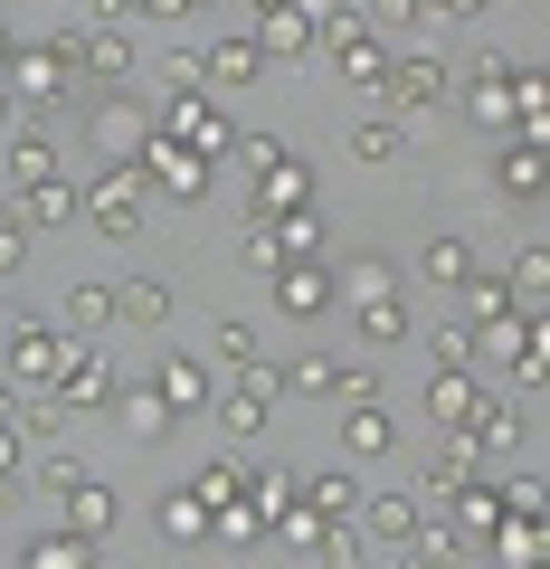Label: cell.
<instances>
[{
	"label": "cell",
	"instance_id": "19",
	"mask_svg": "<svg viewBox=\"0 0 550 569\" xmlns=\"http://www.w3.org/2000/svg\"><path fill=\"white\" fill-rule=\"evenodd\" d=\"M456 550H466V531L447 512H418V531L399 541V569H456Z\"/></svg>",
	"mask_w": 550,
	"mask_h": 569
},
{
	"label": "cell",
	"instance_id": "16",
	"mask_svg": "<svg viewBox=\"0 0 550 569\" xmlns=\"http://www.w3.org/2000/svg\"><path fill=\"white\" fill-rule=\"evenodd\" d=\"M493 190L503 200H541L550 190V142H503L493 152Z\"/></svg>",
	"mask_w": 550,
	"mask_h": 569
},
{
	"label": "cell",
	"instance_id": "33",
	"mask_svg": "<svg viewBox=\"0 0 550 569\" xmlns=\"http://www.w3.org/2000/svg\"><path fill=\"white\" fill-rule=\"evenodd\" d=\"M10 181H20V190L58 181V142H48V133H10Z\"/></svg>",
	"mask_w": 550,
	"mask_h": 569
},
{
	"label": "cell",
	"instance_id": "4",
	"mask_svg": "<svg viewBox=\"0 0 550 569\" xmlns=\"http://www.w3.org/2000/svg\"><path fill=\"white\" fill-rule=\"evenodd\" d=\"M86 219H96L104 238H143V219H152V181H143L133 162H114L96 190H86Z\"/></svg>",
	"mask_w": 550,
	"mask_h": 569
},
{
	"label": "cell",
	"instance_id": "39",
	"mask_svg": "<svg viewBox=\"0 0 550 569\" xmlns=\"http://www.w3.org/2000/svg\"><path fill=\"white\" fill-rule=\"evenodd\" d=\"M190 493H200L209 512H219V503H238V493H247V466H238V456H209V466H200V485H190Z\"/></svg>",
	"mask_w": 550,
	"mask_h": 569
},
{
	"label": "cell",
	"instance_id": "3",
	"mask_svg": "<svg viewBox=\"0 0 550 569\" xmlns=\"http://www.w3.org/2000/svg\"><path fill=\"white\" fill-rule=\"evenodd\" d=\"M67 77H77V29H58V39H39V48H20V58H10V96L20 104H58L67 96Z\"/></svg>",
	"mask_w": 550,
	"mask_h": 569
},
{
	"label": "cell",
	"instance_id": "24",
	"mask_svg": "<svg viewBox=\"0 0 550 569\" xmlns=\"http://www.w3.org/2000/svg\"><path fill=\"white\" fill-rule=\"evenodd\" d=\"M152 389L171 399V418H190V408H209V361H190V351H171V361L152 370Z\"/></svg>",
	"mask_w": 550,
	"mask_h": 569
},
{
	"label": "cell",
	"instance_id": "27",
	"mask_svg": "<svg viewBox=\"0 0 550 569\" xmlns=\"http://www.w3.org/2000/svg\"><path fill=\"white\" fill-rule=\"evenodd\" d=\"M408 152V123L399 114H380V104H370L361 123H351V162H399Z\"/></svg>",
	"mask_w": 550,
	"mask_h": 569
},
{
	"label": "cell",
	"instance_id": "7",
	"mask_svg": "<svg viewBox=\"0 0 550 569\" xmlns=\"http://www.w3.org/2000/svg\"><path fill=\"white\" fill-rule=\"evenodd\" d=\"M58 370H67V332H48L39 313L10 323V380L20 389H58Z\"/></svg>",
	"mask_w": 550,
	"mask_h": 569
},
{
	"label": "cell",
	"instance_id": "28",
	"mask_svg": "<svg viewBox=\"0 0 550 569\" xmlns=\"http://www.w3.org/2000/svg\"><path fill=\"white\" fill-rule=\"evenodd\" d=\"M162 313H171V284H162V276H123V284H114V323L143 332V323H162Z\"/></svg>",
	"mask_w": 550,
	"mask_h": 569
},
{
	"label": "cell",
	"instance_id": "44",
	"mask_svg": "<svg viewBox=\"0 0 550 569\" xmlns=\"http://www.w3.org/2000/svg\"><path fill=\"white\" fill-rule=\"evenodd\" d=\"M428 351H437V370H466V361H474V323H437Z\"/></svg>",
	"mask_w": 550,
	"mask_h": 569
},
{
	"label": "cell",
	"instance_id": "6",
	"mask_svg": "<svg viewBox=\"0 0 550 569\" xmlns=\"http://www.w3.org/2000/svg\"><path fill=\"white\" fill-rule=\"evenodd\" d=\"M286 399V361H247L238 370V389L219 399V427L228 437H266V408Z\"/></svg>",
	"mask_w": 550,
	"mask_h": 569
},
{
	"label": "cell",
	"instance_id": "46",
	"mask_svg": "<svg viewBox=\"0 0 550 569\" xmlns=\"http://www.w3.org/2000/svg\"><path fill=\"white\" fill-rule=\"evenodd\" d=\"M104 20H133V10H143V20H190V0H96Z\"/></svg>",
	"mask_w": 550,
	"mask_h": 569
},
{
	"label": "cell",
	"instance_id": "23",
	"mask_svg": "<svg viewBox=\"0 0 550 569\" xmlns=\"http://www.w3.org/2000/svg\"><path fill=\"white\" fill-rule=\"evenodd\" d=\"M77 67H86V77H133V39H123L114 20L77 29Z\"/></svg>",
	"mask_w": 550,
	"mask_h": 569
},
{
	"label": "cell",
	"instance_id": "45",
	"mask_svg": "<svg viewBox=\"0 0 550 569\" xmlns=\"http://www.w3.org/2000/svg\"><path fill=\"white\" fill-rule=\"evenodd\" d=\"M342 284H351V295H399V266H389V257H361Z\"/></svg>",
	"mask_w": 550,
	"mask_h": 569
},
{
	"label": "cell",
	"instance_id": "53",
	"mask_svg": "<svg viewBox=\"0 0 550 569\" xmlns=\"http://www.w3.org/2000/svg\"><path fill=\"white\" fill-rule=\"evenodd\" d=\"M10 58H20V39H10V29H0V77H10Z\"/></svg>",
	"mask_w": 550,
	"mask_h": 569
},
{
	"label": "cell",
	"instance_id": "37",
	"mask_svg": "<svg viewBox=\"0 0 550 569\" xmlns=\"http://www.w3.org/2000/svg\"><path fill=\"white\" fill-rule=\"evenodd\" d=\"M503 284H512V305H531V313H541V305H550V247H522V266H512Z\"/></svg>",
	"mask_w": 550,
	"mask_h": 569
},
{
	"label": "cell",
	"instance_id": "22",
	"mask_svg": "<svg viewBox=\"0 0 550 569\" xmlns=\"http://www.w3.org/2000/svg\"><path fill=\"white\" fill-rule=\"evenodd\" d=\"M266 77V48L257 39H219V48H200V86L219 96V86H257Z\"/></svg>",
	"mask_w": 550,
	"mask_h": 569
},
{
	"label": "cell",
	"instance_id": "52",
	"mask_svg": "<svg viewBox=\"0 0 550 569\" xmlns=\"http://www.w3.org/2000/svg\"><path fill=\"white\" fill-rule=\"evenodd\" d=\"M294 10H304L313 29H323V20H342V0H294Z\"/></svg>",
	"mask_w": 550,
	"mask_h": 569
},
{
	"label": "cell",
	"instance_id": "18",
	"mask_svg": "<svg viewBox=\"0 0 550 569\" xmlns=\"http://www.w3.org/2000/svg\"><path fill=\"white\" fill-rule=\"evenodd\" d=\"M351 531H361V541H389V550H399L408 531H418V493H370V503H351Z\"/></svg>",
	"mask_w": 550,
	"mask_h": 569
},
{
	"label": "cell",
	"instance_id": "51",
	"mask_svg": "<svg viewBox=\"0 0 550 569\" xmlns=\"http://www.w3.org/2000/svg\"><path fill=\"white\" fill-rule=\"evenodd\" d=\"M219 351H228V370H247V361H257V332H247V323H219Z\"/></svg>",
	"mask_w": 550,
	"mask_h": 569
},
{
	"label": "cell",
	"instance_id": "15",
	"mask_svg": "<svg viewBox=\"0 0 550 569\" xmlns=\"http://www.w3.org/2000/svg\"><path fill=\"white\" fill-rule=\"evenodd\" d=\"M399 114H428V104H447V67L437 58H389V86H380Z\"/></svg>",
	"mask_w": 550,
	"mask_h": 569
},
{
	"label": "cell",
	"instance_id": "14",
	"mask_svg": "<svg viewBox=\"0 0 550 569\" xmlns=\"http://www.w3.org/2000/svg\"><path fill=\"white\" fill-rule=\"evenodd\" d=\"M389 58H399V48H389L380 29H332V67H342L351 86H370V96L389 86Z\"/></svg>",
	"mask_w": 550,
	"mask_h": 569
},
{
	"label": "cell",
	"instance_id": "10",
	"mask_svg": "<svg viewBox=\"0 0 550 569\" xmlns=\"http://www.w3.org/2000/svg\"><path fill=\"white\" fill-rule=\"evenodd\" d=\"M466 114H474V123H493V133H512V48H484V58H474Z\"/></svg>",
	"mask_w": 550,
	"mask_h": 569
},
{
	"label": "cell",
	"instance_id": "34",
	"mask_svg": "<svg viewBox=\"0 0 550 569\" xmlns=\"http://www.w3.org/2000/svg\"><path fill=\"white\" fill-rule=\"evenodd\" d=\"M114 399H123V418H133L143 447H162V437H171V399H162V389H114Z\"/></svg>",
	"mask_w": 550,
	"mask_h": 569
},
{
	"label": "cell",
	"instance_id": "42",
	"mask_svg": "<svg viewBox=\"0 0 550 569\" xmlns=\"http://www.w3.org/2000/svg\"><path fill=\"white\" fill-rule=\"evenodd\" d=\"M276 247H286V266H294V257H323V219H313V209L276 219Z\"/></svg>",
	"mask_w": 550,
	"mask_h": 569
},
{
	"label": "cell",
	"instance_id": "48",
	"mask_svg": "<svg viewBox=\"0 0 550 569\" xmlns=\"http://www.w3.org/2000/svg\"><path fill=\"white\" fill-rule=\"evenodd\" d=\"M313 550H323V569H361V531H351V522H332Z\"/></svg>",
	"mask_w": 550,
	"mask_h": 569
},
{
	"label": "cell",
	"instance_id": "5",
	"mask_svg": "<svg viewBox=\"0 0 550 569\" xmlns=\"http://www.w3.org/2000/svg\"><path fill=\"white\" fill-rule=\"evenodd\" d=\"M133 171H143V181L162 190V200H209V171H219V162H200L190 142H171L162 123H152V142L133 152Z\"/></svg>",
	"mask_w": 550,
	"mask_h": 569
},
{
	"label": "cell",
	"instance_id": "9",
	"mask_svg": "<svg viewBox=\"0 0 550 569\" xmlns=\"http://www.w3.org/2000/svg\"><path fill=\"white\" fill-rule=\"evenodd\" d=\"M286 389L294 399H370V370L332 361V351H304V361H286Z\"/></svg>",
	"mask_w": 550,
	"mask_h": 569
},
{
	"label": "cell",
	"instance_id": "36",
	"mask_svg": "<svg viewBox=\"0 0 550 569\" xmlns=\"http://www.w3.org/2000/svg\"><path fill=\"white\" fill-rule=\"evenodd\" d=\"M503 313H512V284H503V276H484V266H474V276H466V323L484 332V323H503Z\"/></svg>",
	"mask_w": 550,
	"mask_h": 569
},
{
	"label": "cell",
	"instance_id": "35",
	"mask_svg": "<svg viewBox=\"0 0 550 569\" xmlns=\"http://www.w3.org/2000/svg\"><path fill=\"white\" fill-rule=\"evenodd\" d=\"M294 503H304L313 522H351V503H361V493H351L342 475H313V485H294Z\"/></svg>",
	"mask_w": 550,
	"mask_h": 569
},
{
	"label": "cell",
	"instance_id": "41",
	"mask_svg": "<svg viewBox=\"0 0 550 569\" xmlns=\"http://www.w3.org/2000/svg\"><path fill=\"white\" fill-rule=\"evenodd\" d=\"M67 323H77V332H104V323H114V284H77V295H67Z\"/></svg>",
	"mask_w": 550,
	"mask_h": 569
},
{
	"label": "cell",
	"instance_id": "11",
	"mask_svg": "<svg viewBox=\"0 0 550 569\" xmlns=\"http://www.w3.org/2000/svg\"><path fill=\"white\" fill-rule=\"evenodd\" d=\"M257 48H266V58H294V67H304L313 48H323V29H313L294 0H257Z\"/></svg>",
	"mask_w": 550,
	"mask_h": 569
},
{
	"label": "cell",
	"instance_id": "25",
	"mask_svg": "<svg viewBox=\"0 0 550 569\" xmlns=\"http://www.w3.org/2000/svg\"><path fill=\"white\" fill-rule=\"evenodd\" d=\"M474 408H484V389H474L466 370H437V380H428V418L447 427V437H456V427H474Z\"/></svg>",
	"mask_w": 550,
	"mask_h": 569
},
{
	"label": "cell",
	"instance_id": "21",
	"mask_svg": "<svg viewBox=\"0 0 550 569\" xmlns=\"http://www.w3.org/2000/svg\"><path fill=\"white\" fill-rule=\"evenodd\" d=\"M484 541L503 550V569H550V531H541V512H503Z\"/></svg>",
	"mask_w": 550,
	"mask_h": 569
},
{
	"label": "cell",
	"instance_id": "32",
	"mask_svg": "<svg viewBox=\"0 0 550 569\" xmlns=\"http://www.w3.org/2000/svg\"><path fill=\"white\" fill-rule=\"evenodd\" d=\"M20 569H96V541H77V531H39V541L20 550Z\"/></svg>",
	"mask_w": 550,
	"mask_h": 569
},
{
	"label": "cell",
	"instance_id": "1",
	"mask_svg": "<svg viewBox=\"0 0 550 569\" xmlns=\"http://www.w3.org/2000/svg\"><path fill=\"white\" fill-rule=\"evenodd\" d=\"M247 171H257V209L247 219H294V209H313V162L304 152H286V142H266V133H238Z\"/></svg>",
	"mask_w": 550,
	"mask_h": 569
},
{
	"label": "cell",
	"instance_id": "13",
	"mask_svg": "<svg viewBox=\"0 0 550 569\" xmlns=\"http://www.w3.org/2000/svg\"><path fill=\"white\" fill-rule=\"evenodd\" d=\"M86 133H96V152H104V162H133V152L152 142V114H143L133 96H114V104H96V123H86Z\"/></svg>",
	"mask_w": 550,
	"mask_h": 569
},
{
	"label": "cell",
	"instance_id": "47",
	"mask_svg": "<svg viewBox=\"0 0 550 569\" xmlns=\"http://www.w3.org/2000/svg\"><path fill=\"white\" fill-rule=\"evenodd\" d=\"M39 485H48V493H67V485H86V456H77V447H58V456H39Z\"/></svg>",
	"mask_w": 550,
	"mask_h": 569
},
{
	"label": "cell",
	"instance_id": "2",
	"mask_svg": "<svg viewBox=\"0 0 550 569\" xmlns=\"http://www.w3.org/2000/svg\"><path fill=\"white\" fill-rule=\"evenodd\" d=\"M162 123L171 142H190V152H200V162H228V152H238V123L219 114V96H200V86H190V96H162Z\"/></svg>",
	"mask_w": 550,
	"mask_h": 569
},
{
	"label": "cell",
	"instance_id": "30",
	"mask_svg": "<svg viewBox=\"0 0 550 569\" xmlns=\"http://www.w3.org/2000/svg\"><path fill=\"white\" fill-rule=\"evenodd\" d=\"M447 522L456 531H493V522H503V485H474V475H466V485L447 493Z\"/></svg>",
	"mask_w": 550,
	"mask_h": 569
},
{
	"label": "cell",
	"instance_id": "20",
	"mask_svg": "<svg viewBox=\"0 0 550 569\" xmlns=\"http://www.w3.org/2000/svg\"><path fill=\"white\" fill-rule=\"evenodd\" d=\"M58 503H67V531H77V541H104V531L123 522V503H114V485H96V475H86V485H67Z\"/></svg>",
	"mask_w": 550,
	"mask_h": 569
},
{
	"label": "cell",
	"instance_id": "17",
	"mask_svg": "<svg viewBox=\"0 0 550 569\" xmlns=\"http://www.w3.org/2000/svg\"><path fill=\"white\" fill-rule=\"evenodd\" d=\"M20 228H67V219H86V181H39V190H20V209H10Z\"/></svg>",
	"mask_w": 550,
	"mask_h": 569
},
{
	"label": "cell",
	"instance_id": "38",
	"mask_svg": "<svg viewBox=\"0 0 550 569\" xmlns=\"http://www.w3.org/2000/svg\"><path fill=\"white\" fill-rule=\"evenodd\" d=\"M247 503L266 512V531H276V512H294V475H276V466H247Z\"/></svg>",
	"mask_w": 550,
	"mask_h": 569
},
{
	"label": "cell",
	"instance_id": "49",
	"mask_svg": "<svg viewBox=\"0 0 550 569\" xmlns=\"http://www.w3.org/2000/svg\"><path fill=\"white\" fill-rule=\"evenodd\" d=\"M20 266H29V228H20V219H0V284L20 276Z\"/></svg>",
	"mask_w": 550,
	"mask_h": 569
},
{
	"label": "cell",
	"instance_id": "43",
	"mask_svg": "<svg viewBox=\"0 0 550 569\" xmlns=\"http://www.w3.org/2000/svg\"><path fill=\"white\" fill-rule=\"evenodd\" d=\"M238 257L257 266V276H276V266H286V247H276V219H247V238H238Z\"/></svg>",
	"mask_w": 550,
	"mask_h": 569
},
{
	"label": "cell",
	"instance_id": "50",
	"mask_svg": "<svg viewBox=\"0 0 550 569\" xmlns=\"http://www.w3.org/2000/svg\"><path fill=\"white\" fill-rule=\"evenodd\" d=\"M20 475H29V437H20V427H0V485H20Z\"/></svg>",
	"mask_w": 550,
	"mask_h": 569
},
{
	"label": "cell",
	"instance_id": "26",
	"mask_svg": "<svg viewBox=\"0 0 550 569\" xmlns=\"http://www.w3.org/2000/svg\"><path fill=\"white\" fill-rule=\"evenodd\" d=\"M351 323H361V342H370V351H399V342H408L399 295H351Z\"/></svg>",
	"mask_w": 550,
	"mask_h": 569
},
{
	"label": "cell",
	"instance_id": "40",
	"mask_svg": "<svg viewBox=\"0 0 550 569\" xmlns=\"http://www.w3.org/2000/svg\"><path fill=\"white\" fill-rule=\"evenodd\" d=\"M418 266H428V284H466L474 276V247L466 238H428V257H418Z\"/></svg>",
	"mask_w": 550,
	"mask_h": 569
},
{
	"label": "cell",
	"instance_id": "12",
	"mask_svg": "<svg viewBox=\"0 0 550 569\" xmlns=\"http://www.w3.org/2000/svg\"><path fill=\"white\" fill-rule=\"evenodd\" d=\"M266 284H276V305H286V313H304V323H313V313H332V284H342V276H332L323 257H294V266H276Z\"/></svg>",
	"mask_w": 550,
	"mask_h": 569
},
{
	"label": "cell",
	"instance_id": "8",
	"mask_svg": "<svg viewBox=\"0 0 550 569\" xmlns=\"http://www.w3.org/2000/svg\"><path fill=\"white\" fill-rule=\"evenodd\" d=\"M67 408H114V370H104V351L86 342V332H67V370H58V418Z\"/></svg>",
	"mask_w": 550,
	"mask_h": 569
},
{
	"label": "cell",
	"instance_id": "31",
	"mask_svg": "<svg viewBox=\"0 0 550 569\" xmlns=\"http://www.w3.org/2000/svg\"><path fill=\"white\" fill-rule=\"evenodd\" d=\"M152 512H162V541H181V550H200L209 541V503H200V493H162V503H152Z\"/></svg>",
	"mask_w": 550,
	"mask_h": 569
},
{
	"label": "cell",
	"instance_id": "54",
	"mask_svg": "<svg viewBox=\"0 0 550 569\" xmlns=\"http://www.w3.org/2000/svg\"><path fill=\"white\" fill-rule=\"evenodd\" d=\"M0 114H10V86H0Z\"/></svg>",
	"mask_w": 550,
	"mask_h": 569
},
{
	"label": "cell",
	"instance_id": "29",
	"mask_svg": "<svg viewBox=\"0 0 550 569\" xmlns=\"http://www.w3.org/2000/svg\"><path fill=\"white\" fill-rule=\"evenodd\" d=\"M342 447H351V456H389V447H399V427H389V408H380V399H351Z\"/></svg>",
	"mask_w": 550,
	"mask_h": 569
}]
</instances>
